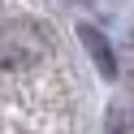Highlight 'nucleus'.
Instances as JSON below:
<instances>
[{
  "label": "nucleus",
  "instance_id": "1",
  "mask_svg": "<svg viewBox=\"0 0 134 134\" xmlns=\"http://www.w3.org/2000/svg\"><path fill=\"white\" fill-rule=\"evenodd\" d=\"M78 39L87 43V52L95 56V65H99V74L104 78H113L117 74V61H113V52H108V43H104V35L99 30H91V26H78Z\"/></svg>",
  "mask_w": 134,
  "mask_h": 134
}]
</instances>
